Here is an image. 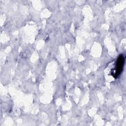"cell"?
<instances>
[{"instance_id": "cell-1", "label": "cell", "mask_w": 126, "mask_h": 126, "mask_svg": "<svg viewBox=\"0 0 126 126\" xmlns=\"http://www.w3.org/2000/svg\"><path fill=\"white\" fill-rule=\"evenodd\" d=\"M124 63V58L123 56H121L117 60L116 64V75H118L122 70Z\"/></svg>"}]
</instances>
